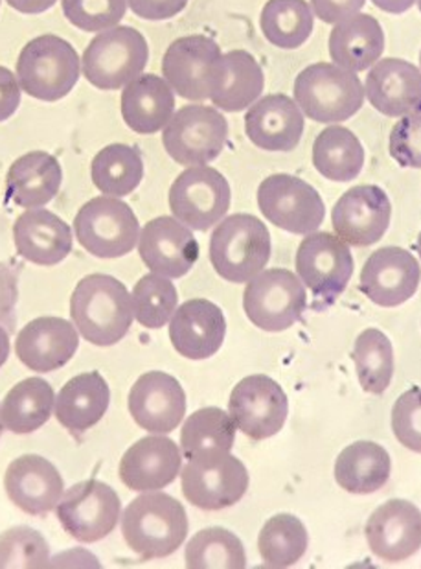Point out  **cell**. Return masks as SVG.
<instances>
[{"instance_id": "6f0895ef", "label": "cell", "mask_w": 421, "mask_h": 569, "mask_svg": "<svg viewBox=\"0 0 421 569\" xmlns=\"http://www.w3.org/2000/svg\"><path fill=\"white\" fill-rule=\"evenodd\" d=\"M417 249H418V254H420V258H421V232H420V237H418Z\"/></svg>"}, {"instance_id": "ac0fdd59", "label": "cell", "mask_w": 421, "mask_h": 569, "mask_svg": "<svg viewBox=\"0 0 421 569\" xmlns=\"http://www.w3.org/2000/svg\"><path fill=\"white\" fill-rule=\"evenodd\" d=\"M139 253L151 273L181 279L198 262L199 243L190 227L171 216H160L140 231Z\"/></svg>"}, {"instance_id": "603a6c76", "label": "cell", "mask_w": 421, "mask_h": 569, "mask_svg": "<svg viewBox=\"0 0 421 569\" xmlns=\"http://www.w3.org/2000/svg\"><path fill=\"white\" fill-rule=\"evenodd\" d=\"M6 495L13 506L32 516H43L58 507L64 481L58 468L41 456L17 457L4 473Z\"/></svg>"}, {"instance_id": "6da1fadb", "label": "cell", "mask_w": 421, "mask_h": 569, "mask_svg": "<svg viewBox=\"0 0 421 569\" xmlns=\"http://www.w3.org/2000/svg\"><path fill=\"white\" fill-rule=\"evenodd\" d=\"M70 317L89 343L112 347L133 325L131 293L111 274H89L70 297Z\"/></svg>"}, {"instance_id": "7dc6e473", "label": "cell", "mask_w": 421, "mask_h": 569, "mask_svg": "<svg viewBox=\"0 0 421 569\" xmlns=\"http://www.w3.org/2000/svg\"><path fill=\"white\" fill-rule=\"evenodd\" d=\"M389 151L400 167L421 170V109L395 122L390 131Z\"/></svg>"}, {"instance_id": "94428289", "label": "cell", "mask_w": 421, "mask_h": 569, "mask_svg": "<svg viewBox=\"0 0 421 569\" xmlns=\"http://www.w3.org/2000/svg\"><path fill=\"white\" fill-rule=\"evenodd\" d=\"M420 69H421V50H420Z\"/></svg>"}, {"instance_id": "484cf974", "label": "cell", "mask_w": 421, "mask_h": 569, "mask_svg": "<svg viewBox=\"0 0 421 569\" xmlns=\"http://www.w3.org/2000/svg\"><path fill=\"white\" fill-rule=\"evenodd\" d=\"M227 336V321L218 305L207 299H192L177 308L170 319V341L187 360H209Z\"/></svg>"}, {"instance_id": "4316f807", "label": "cell", "mask_w": 421, "mask_h": 569, "mask_svg": "<svg viewBox=\"0 0 421 569\" xmlns=\"http://www.w3.org/2000/svg\"><path fill=\"white\" fill-rule=\"evenodd\" d=\"M182 453L176 442L164 436L140 439L123 453L120 479L134 492L166 489L181 473Z\"/></svg>"}, {"instance_id": "8992f818", "label": "cell", "mask_w": 421, "mask_h": 569, "mask_svg": "<svg viewBox=\"0 0 421 569\" xmlns=\"http://www.w3.org/2000/svg\"><path fill=\"white\" fill-rule=\"evenodd\" d=\"M150 47L133 27L109 28L92 39L81 56V74L100 91H118L144 74Z\"/></svg>"}, {"instance_id": "11a10c76", "label": "cell", "mask_w": 421, "mask_h": 569, "mask_svg": "<svg viewBox=\"0 0 421 569\" xmlns=\"http://www.w3.org/2000/svg\"><path fill=\"white\" fill-rule=\"evenodd\" d=\"M375 8L384 11V13H392V16H401L405 11L411 10L412 6L417 4V0H370Z\"/></svg>"}, {"instance_id": "b9f144b4", "label": "cell", "mask_w": 421, "mask_h": 569, "mask_svg": "<svg viewBox=\"0 0 421 569\" xmlns=\"http://www.w3.org/2000/svg\"><path fill=\"white\" fill-rule=\"evenodd\" d=\"M184 565L190 569H243L247 568L245 548L234 532L209 527L187 543Z\"/></svg>"}, {"instance_id": "ab89813d", "label": "cell", "mask_w": 421, "mask_h": 569, "mask_svg": "<svg viewBox=\"0 0 421 569\" xmlns=\"http://www.w3.org/2000/svg\"><path fill=\"white\" fill-rule=\"evenodd\" d=\"M359 383L370 395H383L394 377V347L378 328L359 333L353 345Z\"/></svg>"}, {"instance_id": "3957f363", "label": "cell", "mask_w": 421, "mask_h": 569, "mask_svg": "<svg viewBox=\"0 0 421 569\" xmlns=\"http://www.w3.org/2000/svg\"><path fill=\"white\" fill-rule=\"evenodd\" d=\"M293 98L305 119L330 126L355 117L367 100L361 78L331 61L305 67L294 80Z\"/></svg>"}, {"instance_id": "816d5d0a", "label": "cell", "mask_w": 421, "mask_h": 569, "mask_svg": "<svg viewBox=\"0 0 421 569\" xmlns=\"http://www.w3.org/2000/svg\"><path fill=\"white\" fill-rule=\"evenodd\" d=\"M19 299L17 274L8 263H0V322H11Z\"/></svg>"}, {"instance_id": "ee69618b", "label": "cell", "mask_w": 421, "mask_h": 569, "mask_svg": "<svg viewBox=\"0 0 421 569\" xmlns=\"http://www.w3.org/2000/svg\"><path fill=\"white\" fill-rule=\"evenodd\" d=\"M50 546L32 527H11L0 535V569L49 568Z\"/></svg>"}, {"instance_id": "30bf717a", "label": "cell", "mask_w": 421, "mask_h": 569, "mask_svg": "<svg viewBox=\"0 0 421 569\" xmlns=\"http://www.w3.org/2000/svg\"><path fill=\"white\" fill-rule=\"evenodd\" d=\"M181 489L188 503L198 509H229L247 495L249 472L230 451L203 453L182 468Z\"/></svg>"}, {"instance_id": "ffe728a7", "label": "cell", "mask_w": 421, "mask_h": 569, "mask_svg": "<svg viewBox=\"0 0 421 569\" xmlns=\"http://www.w3.org/2000/svg\"><path fill=\"white\" fill-rule=\"evenodd\" d=\"M367 542L373 557L398 565L421 548V510L407 500H390L367 521Z\"/></svg>"}, {"instance_id": "d4e9b609", "label": "cell", "mask_w": 421, "mask_h": 569, "mask_svg": "<svg viewBox=\"0 0 421 569\" xmlns=\"http://www.w3.org/2000/svg\"><path fill=\"white\" fill-rule=\"evenodd\" d=\"M304 131V113L288 94H267L247 109V139L260 150L293 151Z\"/></svg>"}, {"instance_id": "f6af8a7d", "label": "cell", "mask_w": 421, "mask_h": 569, "mask_svg": "<svg viewBox=\"0 0 421 569\" xmlns=\"http://www.w3.org/2000/svg\"><path fill=\"white\" fill-rule=\"evenodd\" d=\"M64 17L81 32L100 33L120 24L128 0H61Z\"/></svg>"}, {"instance_id": "836d02e7", "label": "cell", "mask_w": 421, "mask_h": 569, "mask_svg": "<svg viewBox=\"0 0 421 569\" xmlns=\"http://www.w3.org/2000/svg\"><path fill=\"white\" fill-rule=\"evenodd\" d=\"M392 473L389 451L378 442L359 441L347 446L335 462V481L350 495H373L383 489Z\"/></svg>"}, {"instance_id": "52a82bcc", "label": "cell", "mask_w": 421, "mask_h": 569, "mask_svg": "<svg viewBox=\"0 0 421 569\" xmlns=\"http://www.w3.org/2000/svg\"><path fill=\"white\" fill-rule=\"evenodd\" d=\"M229 122L213 106L193 102L176 111L162 129L166 153L181 167H203L223 153Z\"/></svg>"}, {"instance_id": "277c9868", "label": "cell", "mask_w": 421, "mask_h": 569, "mask_svg": "<svg viewBox=\"0 0 421 569\" xmlns=\"http://www.w3.org/2000/svg\"><path fill=\"white\" fill-rule=\"evenodd\" d=\"M80 76L81 60L74 47L53 33L28 41L17 60L22 92L41 102H59L69 97Z\"/></svg>"}, {"instance_id": "8fae6325", "label": "cell", "mask_w": 421, "mask_h": 569, "mask_svg": "<svg viewBox=\"0 0 421 569\" xmlns=\"http://www.w3.org/2000/svg\"><path fill=\"white\" fill-rule=\"evenodd\" d=\"M232 192L215 168L190 167L177 176L168 193L171 214L192 231H209L230 209Z\"/></svg>"}, {"instance_id": "f5cc1de1", "label": "cell", "mask_w": 421, "mask_h": 569, "mask_svg": "<svg viewBox=\"0 0 421 569\" xmlns=\"http://www.w3.org/2000/svg\"><path fill=\"white\" fill-rule=\"evenodd\" d=\"M49 568H102V565L86 549H70L50 559Z\"/></svg>"}, {"instance_id": "db71d44e", "label": "cell", "mask_w": 421, "mask_h": 569, "mask_svg": "<svg viewBox=\"0 0 421 569\" xmlns=\"http://www.w3.org/2000/svg\"><path fill=\"white\" fill-rule=\"evenodd\" d=\"M10 8L19 11V13H24V16H38V13H44V11H49L50 8L56 6L58 0H6Z\"/></svg>"}, {"instance_id": "7a4b0ae2", "label": "cell", "mask_w": 421, "mask_h": 569, "mask_svg": "<svg viewBox=\"0 0 421 569\" xmlns=\"http://www.w3.org/2000/svg\"><path fill=\"white\" fill-rule=\"evenodd\" d=\"M122 535L129 549L142 559H166L187 540V510L170 495L146 492L123 512Z\"/></svg>"}, {"instance_id": "e575fe53", "label": "cell", "mask_w": 421, "mask_h": 569, "mask_svg": "<svg viewBox=\"0 0 421 569\" xmlns=\"http://www.w3.org/2000/svg\"><path fill=\"white\" fill-rule=\"evenodd\" d=\"M313 167L333 183H350L364 167V148L358 134L344 126L331 124L313 142Z\"/></svg>"}, {"instance_id": "1f68e13d", "label": "cell", "mask_w": 421, "mask_h": 569, "mask_svg": "<svg viewBox=\"0 0 421 569\" xmlns=\"http://www.w3.org/2000/svg\"><path fill=\"white\" fill-rule=\"evenodd\" d=\"M63 183V168L47 151H30L19 157L6 176V193L22 209H41L49 204Z\"/></svg>"}, {"instance_id": "e0dca14e", "label": "cell", "mask_w": 421, "mask_h": 569, "mask_svg": "<svg viewBox=\"0 0 421 569\" xmlns=\"http://www.w3.org/2000/svg\"><path fill=\"white\" fill-rule=\"evenodd\" d=\"M392 203L378 184H359L342 193L331 212L337 237L353 248H369L389 231Z\"/></svg>"}, {"instance_id": "f35d334b", "label": "cell", "mask_w": 421, "mask_h": 569, "mask_svg": "<svg viewBox=\"0 0 421 569\" xmlns=\"http://www.w3.org/2000/svg\"><path fill=\"white\" fill-rule=\"evenodd\" d=\"M308 529L293 515L272 516L258 537V551L267 568H291L308 551Z\"/></svg>"}, {"instance_id": "680465c9", "label": "cell", "mask_w": 421, "mask_h": 569, "mask_svg": "<svg viewBox=\"0 0 421 569\" xmlns=\"http://www.w3.org/2000/svg\"><path fill=\"white\" fill-rule=\"evenodd\" d=\"M2 428H4V422H2V413H0V436H2Z\"/></svg>"}, {"instance_id": "9f6ffc18", "label": "cell", "mask_w": 421, "mask_h": 569, "mask_svg": "<svg viewBox=\"0 0 421 569\" xmlns=\"http://www.w3.org/2000/svg\"><path fill=\"white\" fill-rule=\"evenodd\" d=\"M10 356V333L0 325V367L4 366Z\"/></svg>"}, {"instance_id": "5b68a950", "label": "cell", "mask_w": 421, "mask_h": 569, "mask_svg": "<svg viewBox=\"0 0 421 569\" xmlns=\"http://www.w3.org/2000/svg\"><path fill=\"white\" fill-rule=\"evenodd\" d=\"M271 258V234L252 214H232L219 221L210 237V262L221 279L245 284L262 273Z\"/></svg>"}, {"instance_id": "5bb4252c", "label": "cell", "mask_w": 421, "mask_h": 569, "mask_svg": "<svg viewBox=\"0 0 421 569\" xmlns=\"http://www.w3.org/2000/svg\"><path fill=\"white\" fill-rule=\"evenodd\" d=\"M229 415L235 428L252 441H265L282 430L289 415V400L278 381L252 375L230 392Z\"/></svg>"}, {"instance_id": "74e56055", "label": "cell", "mask_w": 421, "mask_h": 569, "mask_svg": "<svg viewBox=\"0 0 421 569\" xmlns=\"http://www.w3.org/2000/svg\"><path fill=\"white\" fill-rule=\"evenodd\" d=\"M315 27V13L305 0H269L260 16L267 41L282 50H297L308 43Z\"/></svg>"}, {"instance_id": "d6a6232c", "label": "cell", "mask_w": 421, "mask_h": 569, "mask_svg": "<svg viewBox=\"0 0 421 569\" xmlns=\"http://www.w3.org/2000/svg\"><path fill=\"white\" fill-rule=\"evenodd\" d=\"M109 402L111 391L106 378L98 371L83 372L64 383L56 397L53 413L67 430L83 433L103 419Z\"/></svg>"}, {"instance_id": "cb8c5ba5", "label": "cell", "mask_w": 421, "mask_h": 569, "mask_svg": "<svg viewBox=\"0 0 421 569\" xmlns=\"http://www.w3.org/2000/svg\"><path fill=\"white\" fill-rule=\"evenodd\" d=\"M78 347V328L61 317H38L16 339L17 358L36 372L58 371L74 358Z\"/></svg>"}, {"instance_id": "2e32d148", "label": "cell", "mask_w": 421, "mask_h": 569, "mask_svg": "<svg viewBox=\"0 0 421 569\" xmlns=\"http://www.w3.org/2000/svg\"><path fill=\"white\" fill-rule=\"evenodd\" d=\"M221 56V47L203 33L176 39L162 58V78L177 97L204 102L210 98L213 69Z\"/></svg>"}, {"instance_id": "f1b7e54d", "label": "cell", "mask_w": 421, "mask_h": 569, "mask_svg": "<svg viewBox=\"0 0 421 569\" xmlns=\"http://www.w3.org/2000/svg\"><path fill=\"white\" fill-rule=\"evenodd\" d=\"M265 76L257 58L247 50H230L215 64L210 102L221 113H240L260 100Z\"/></svg>"}, {"instance_id": "681fc988", "label": "cell", "mask_w": 421, "mask_h": 569, "mask_svg": "<svg viewBox=\"0 0 421 569\" xmlns=\"http://www.w3.org/2000/svg\"><path fill=\"white\" fill-rule=\"evenodd\" d=\"M367 0H310L311 10L325 24H337L363 10Z\"/></svg>"}, {"instance_id": "7bdbcfd3", "label": "cell", "mask_w": 421, "mask_h": 569, "mask_svg": "<svg viewBox=\"0 0 421 569\" xmlns=\"http://www.w3.org/2000/svg\"><path fill=\"white\" fill-rule=\"evenodd\" d=\"M134 319L142 327L159 330L166 327L179 305V293L173 282L162 274H144L142 279L134 284L133 296Z\"/></svg>"}, {"instance_id": "bcb514c9", "label": "cell", "mask_w": 421, "mask_h": 569, "mask_svg": "<svg viewBox=\"0 0 421 569\" xmlns=\"http://www.w3.org/2000/svg\"><path fill=\"white\" fill-rule=\"evenodd\" d=\"M390 425L400 445L421 453V387H412L395 400Z\"/></svg>"}, {"instance_id": "4fadbf2b", "label": "cell", "mask_w": 421, "mask_h": 569, "mask_svg": "<svg viewBox=\"0 0 421 569\" xmlns=\"http://www.w3.org/2000/svg\"><path fill=\"white\" fill-rule=\"evenodd\" d=\"M122 501L109 485L89 479L64 492L56 507L59 523L69 537L81 543L100 542L120 520Z\"/></svg>"}, {"instance_id": "8d00e7d4", "label": "cell", "mask_w": 421, "mask_h": 569, "mask_svg": "<svg viewBox=\"0 0 421 569\" xmlns=\"http://www.w3.org/2000/svg\"><path fill=\"white\" fill-rule=\"evenodd\" d=\"M91 178L103 196L126 198L142 183L144 161L133 146L109 144L92 159Z\"/></svg>"}, {"instance_id": "ba28073f", "label": "cell", "mask_w": 421, "mask_h": 569, "mask_svg": "<svg viewBox=\"0 0 421 569\" xmlns=\"http://www.w3.org/2000/svg\"><path fill=\"white\" fill-rule=\"evenodd\" d=\"M74 234L92 257H126L139 243V218L122 199L98 196L87 201L76 216Z\"/></svg>"}, {"instance_id": "83f0119b", "label": "cell", "mask_w": 421, "mask_h": 569, "mask_svg": "<svg viewBox=\"0 0 421 569\" xmlns=\"http://www.w3.org/2000/svg\"><path fill=\"white\" fill-rule=\"evenodd\" d=\"M17 253L36 266H58L72 253V229L50 210L27 209L13 223Z\"/></svg>"}, {"instance_id": "60d3db41", "label": "cell", "mask_w": 421, "mask_h": 569, "mask_svg": "<svg viewBox=\"0 0 421 569\" xmlns=\"http://www.w3.org/2000/svg\"><path fill=\"white\" fill-rule=\"evenodd\" d=\"M234 420L223 409L203 408L188 417L181 430V448L187 459L230 451L235 441Z\"/></svg>"}, {"instance_id": "7402d4cb", "label": "cell", "mask_w": 421, "mask_h": 569, "mask_svg": "<svg viewBox=\"0 0 421 569\" xmlns=\"http://www.w3.org/2000/svg\"><path fill=\"white\" fill-rule=\"evenodd\" d=\"M364 97L375 111L401 119L421 109V69L401 58H381L369 69Z\"/></svg>"}, {"instance_id": "f907efd6", "label": "cell", "mask_w": 421, "mask_h": 569, "mask_svg": "<svg viewBox=\"0 0 421 569\" xmlns=\"http://www.w3.org/2000/svg\"><path fill=\"white\" fill-rule=\"evenodd\" d=\"M22 89L10 69L0 67V122L11 119L21 106Z\"/></svg>"}, {"instance_id": "7c38bea8", "label": "cell", "mask_w": 421, "mask_h": 569, "mask_svg": "<svg viewBox=\"0 0 421 569\" xmlns=\"http://www.w3.org/2000/svg\"><path fill=\"white\" fill-rule=\"evenodd\" d=\"M258 207L267 221L291 234L319 231L325 216L324 199L304 179L274 173L258 189Z\"/></svg>"}, {"instance_id": "f546056e", "label": "cell", "mask_w": 421, "mask_h": 569, "mask_svg": "<svg viewBox=\"0 0 421 569\" xmlns=\"http://www.w3.org/2000/svg\"><path fill=\"white\" fill-rule=\"evenodd\" d=\"M331 63L350 72L372 69L383 58L384 32L381 22L370 13L359 11L331 28L328 39Z\"/></svg>"}, {"instance_id": "9c48e42d", "label": "cell", "mask_w": 421, "mask_h": 569, "mask_svg": "<svg viewBox=\"0 0 421 569\" xmlns=\"http://www.w3.org/2000/svg\"><path fill=\"white\" fill-rule=\"evenodd\" d=\"M308 305L305 286L289 269H263L247 282L243 310L265 332H283L300 321Z\"/></svg>"}, {"instance_id": "d590c367", "label": "cell", "mask_w": 421, "mask_h": 569, "mask_svg": "<svg viewBox=\"0 0 421 569\" xmlns=\"http://www.w3.org/2000/svg\"><path fill=\"white\" fill-rule=\"evenodd\" d=\"M56 406L52 386L43 378H27L11 387L0 413L6 430L28 436L49 422Z\"/></svg>"}, {"instance_id": "d6986e66", "label": "cell", "mask_w": 421, "mask_h": 569, "mask_svg": "<svg viewBox=\"0 0 421 569\" xmlns=\"http://www.w3.org/2000/svg\"><path fill=\"white\" fill-rule=\"evenodd\" d=\"M129 413L142 430L166 436L177 430L187 415V392L171 375L146 372L129 391Z\"/></svg>"}, {"instance_id": "c3c4849f", "label": "cell", "mask_w": 421, "mask_h": 569, "mask_svg": "<svg viewBox=\"0 0 421 569\" xmlns=\"http://www.w3.org/2000/svg\"><path fill=\"white\" fill-rule=\"evenodd\" d=\"M190 0H128L129 10L144 21H168L179 16Z\"/></svg>"}, {"instance_id": "91938a15", "label": "cell", "mask_w": 421, "mask_h": 569, "mask_svg": "<svg viewBox=\"0 0 421 569\" xmlns=\"http://www.w3.org/2000/svg\"><path fill=\"white\" fill-rule=\"evenodd\" d=\"M418 10H420L421 13V0H417Z\"/></svg>"}, {"instance_id": "4dcf8cb0", "label": "cell", "mask_w": 421, "mask_h": 569, "mask_svg": "<svg viewBox=\"0 0 421 569\" xmlns=\"http://www.w3.org/2000/svg\"><path fill=\"white\" fill-rule=\"evenodd\" d=\"M120 111L134 133H159L176 114V92L162 76L140 74L123 87Z\"/></svg>"}, {"instance_id": "44dd1931", "label": "cell", "mask_w": 421, "mask_h": 569, "mask_svg": "<svg viewBox=\"0 0 421 569\" xmlns=\"http://www.w3.org/2000/svg\"><path fill=\"white\" fill-rule=\"evenodd\" d=\"M420 282V263L401 248L378 249L361 271V291L383 308L401 307L414 297Z\"/></svg>"}, {"instance_id": "9a60e30c", "label": "cell", "mask_w": 421, "mask_h": 569, "mask_svg": "<svg viewBox=\"0 0 421 569\" xmlns=\"http://www.w3.org/2000/svg\"><path fill=\"white\" fill-rule=\"evenodd\" d=\"M297 273L317 301H337L352 280L353 257L348 243L330 232H310L297 251Z\"/></svg>"}]
</instances>
